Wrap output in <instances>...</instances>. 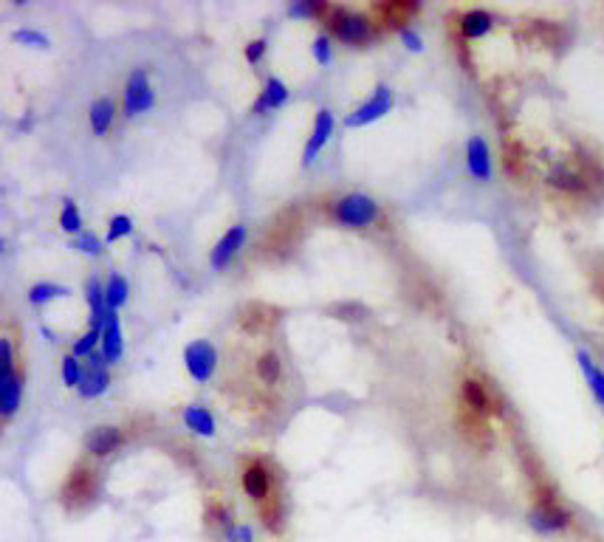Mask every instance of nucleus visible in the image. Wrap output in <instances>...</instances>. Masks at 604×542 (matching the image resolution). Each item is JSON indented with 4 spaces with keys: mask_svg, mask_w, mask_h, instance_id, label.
Listing matches in <instances>:
<instances>
[{
    "mask_svg": "<svg viewBox=\"0 0 604 542\" xmlns=\"http://www.w3.org/2000/svg\"><path fill=\"white\" fill-rule=\"evenodd\" d=\"M571 523V511L565 509L557 497H537V503L528 509V526L540 537H557L562 531H568Z\"/></svg>",
    "mask_w": 604,
    "mask_h": 542,
    "instance_id": "obj_1",
    "label": "nucleus"
},
{
    "mask_svg": "<svg viewBox=\"0 0 604 542\" xmlns=\"http://www.w3.org/2000/svg\"><path fill=\"white\" fill-rule=\"evenodd\" d=\"M379 215H382L379 204L370 195H365V192H348L345 198H339L334 204L336 221L345 226H356V229L376 224Z\"/></svg>",
    "mask_w": 604,
    "mask_h": 542,
    "instance_id": "obj_2",
    "label": "nucleus"
},
{
    "mask_svg": "<svg viewBox=\"0 0 604 542\" xmlns=\"http://www.w3.org/2000/svg\"><path fill=\"white\" fill-rule=\"evenodd\" d=\"M300 212L291 207L286 212H280L269 226V235H266V249L269 252H277V255H286L294 249V243L300 240Z\"/></svg>",
    "mask_w": 604,
    "mask_h": 542,
    "instance_id": "obj_3",
    "label": "nucleus"
},
{
    "mask_svg": "<svg viewBox=\"0 0 604 542\" xmlns=\"http://www.w3.org/2000/svg\"><path fill=\"white\" fill-rule=\"evenodd\" d=\"M328 20L334 26V34L345 43H365L370 40V20L359 12H350L345 6H331Z\"/></svg>",
    "mask_w": 604,
    "mask_h": 542,
    "instance_id": "obj_4",
    "label": "nucleus"
},
{
    "mask_svg": "<svg viewBox=\"0 0 604 542\" xmlns=\"http://www.w3.org/2000/svg\"><path fill=\"white\" fill-rule=\"evenodd\" d=\"M153 102H156V94H153V88H150L147 71H144V68H136L128 77V82H125V94H122L125 116H139V113L150 111Z\"/></svg>",
    "mask_w": 604,
    "mask_h": 542,
    "instance_id": "obj_5",
    "label": "nucleus"
},
{
    "mask_svg": "<svg viewBox=\"0 0 604 542\" xmlns=\"http://www.w3.org/2000/svg\"><path fill=\"white\" fill-rule=\"evenodd\" d=\"M390 108H393V91H390L387 85H379L367 102H362V105L350 113V116H345V128H362V125H370V122L382 119L384 113H390Z\"/></svg>",
    "mask_w": 604,
    "mask_h": 542,
    "instance_id": "obj_6",
    "label": "nucleus"
},
{
    "mask_svg": "<svg viewBox=\"0 0 604 542\" xmlns=\"http://www.w3.org/2000/svg\"><path fill=\"white\" fill-rule=\"evenodd\" d=\"M184 362H187V370L195 382L207 384L215 373V365H218V351L209 345L207 339H195L184 351Z\"/></svg>",
    "mask_w": 604,
    "mask_h": 542,
    "instance_id": "obj_7",
    "label": "nucleus"
},
{
    "mask_svg": "<svg viewBox=\"0 0 604 542\" xmlns=\"http://www.w3.org/2000/svg\"><path fill=\"white\" fill-rule=\"evenodd\" d=\"M94 492H96L94 472H91L88 466H77V469L68 475V480H65L60 500H63L65 509H80V506H85V503L94 497Z\"/></svg>",
    "mask_w": 604,
    "mask_h": 542,
    "instance_id": "obj_8",
    "label": "nucleus"
},
{
    "mask_svg": "<svg viewBox=\"0 0 604 542\" xmlns=\"http://www.w3.org/2000/svg\"><path fill=\"white\" fill-rule=\"evenodd\" d=\"M334 113L328 111V108H319L317 119H314V130H311V136H308V144H305V150H302V164L308 167L311 161L317 159L319 150L328 144V139L334 136Z\"/></svg>",
    "mask_w": 604,
    "mask_h": 542,
    "instance_id": "obj_9",
    "label": "nucleus"
},
{
    "mask_svg": "<svg viewBox=\"0 0 604 542\" xmlns=\"http://www.w3.org/2000/svg\"><path fill=\"white\" fill-rule=\"evenodd\" d=\"M466 170L475 181H489L492 178V150L483 136H472L466 142Z\"/></svg>",
    "mask_w": 604,
    "mask_h": 542,
    "instance_id": "obj_10",
    "label": "nucleus"
},
{
    "mask_svg": "<svg viewBox=\"0 0 604 542\" xmlns=\"http://www.w3.org/2000/svg\"><path fill=\"white\" fill-rule=\"evenodd\" d=\"M105 362H108V359H105L102 353H94V356L88 359V367H85V376H82V384H80L82 399H96V396H102V393L108 390L111 376H108Z\"/></svg>",
    "mask_w": 604,
    "mask_h": 542,
    "instance_id": "obj_11",
    "label": "nucleus"
},
{
    "mask_svg": "<svg viewBox=\"0 0 604 542\" xmlns=\"http://www.w3.org/2000/svg\"><path fill=\"white\" fill-rule=\"evenodd\" d=\"M274 322H277V308L266 303H246L238 314V325L246 334H266Z\"/></svg>",
    "mask_w": 604,
    "mask_h": 542,
    "instance_id": "obj_12",
    "label": "nucleus"
},
{
    "mask_svg": "<svg viewBox=\"0 0 604 542\" xmlns=\"http://www.w3.org/2000/svg\"><path fill=\"white\" fill-rule=\"evenodd\" d=\"M243 243H246V226H232V229L215 243V249H212V255H209V263H212L215 269H226V266L232 263V257L243 249Z\"/></svg>",
    "mask_w": 604,
    "mask_h": 542,
    "instance_id": "obj_13",
    "label": "nucleus"
},
{
    "mask_svg": "<svg viewBox=\"0 0 604 542\" xmlns=\"http://www.w3.org/2000/svg\"><path fill=\"white\" fill-rule=\"evenodd\" d=\"M545 181H548L554 190L571 192V195L588 190V178L582 176L579 170L568 167V164H557V167H551V170H548V176H545Z\"/></svg>",
    "mask_w": 604,
    "mask_h": 542,
    "instance_id": "obj_14",
    "label": "nucleus"
},
{
    "mask_svg": "<svg viewBox=\"0 0 604 542\" xmlns=\"http://www.w3.org/2000/svg\"><path fill=\"white\" fill-rule=\"evenodd\" d=\"M102 356L108 362H116L122 356V325H119V314L116 311H108V319L102 322Z\"/></svg>",
    "mask_w": 604,
    "mask_h": 542,
    "instance_id": "obj_15",
    "label": "nucleus"
},
{
    "mask_svg": "<svg viewBox=\"0 0 604 542\" xmlns=\"http://www.w3.org/2000/svg\"><path fill=\"white\" fill-rule=\"evenodd\" d=\"M243 492L252 497V500H257V503H266V500H269L271 483L269 472H266L263 463H252V466L246 469V475H243Z\"/></svg>",
    "mask_w": 604,
    "mask_h": 542,
    "instance_id": "obj_16",
    "label": "nucleus"
},
{
    "mask_svg": "<svg viewBox=\"0 0 604 542\" xmlns=\"http://www.w3.org/2000/svg\"><path fill=\"white\" fill-rule=\"evenodd\" d=\"M494 29V15L486 9H469L461 15V34L466 40H480Z\"/></svg>",
    "mask_w": 604,
    "mask_h": 542,
    "instance_id": "obj_17",
    "label": "nucleus"
},
{
    "mask_svg": "<svg viewBox=\"0 0 604 542\" xmlns=\"http://www.w3.org/2000/svg\"><path fill=\"white\" fill-rule=\"evenodd\" d=\"M20 407V376L15 370L0 373V413L3 418H12Z\"/></svg>",
    "mask_w": 604,
    "mask_h": 542,
    "instance_id": "obj_18",
    "label": "nucleus"
},
{
    "mask_svg": "<svg viewBox=\"0 0 604 542\" xmlns=\"http://www.w3.org/2000/svg\"><path fill=\"white\" fill-rule=\"evenodd\" d=\"M576 362H579L582 373H585V382H588L593 399L599 401V407L604 410V370L593 362V356L588 351L576 353Z\"/></svg>",
    "mask_w": 604,
    "mask_h": 542,
    "instance_id": "obj_19",
    "label": "nucleus"
},
{
    "mask_svg": "<svg viewBox=\"0 0 604 542\" xmlns=\"http://www.w3.org/2000/svg\"><path fill=\"white\" fill-rule=\"evenodd\" d=\"M85 447H88L91 455H111L113 449L122 447V432L116 430V427H96V430L88 435Z\"/></svg>",
    "mask_w": 604,
    "mask_h": 542,
    "instance_id": "obj_20",
    "label": "nucleus"
},
{
    "mask_svg": "<svg viewBox=\"0 0 604 542\" xmlns=\"http://www.w3.org/2000/svg\"><path fill=\"white\" fill-rule=\"evenodd\" d=\"M461 396H463V407H466L469 413L480 415V418L489 413V393H486V387H483L480 382L466 379V382L461 384Z\"/></svg>",
    "mask_w": 604,
    "mask_h": 542,
    "instance_id": "obj_21",
    "label": "nucleus"
},
{
    "mask_svg": "<svg viewBox=\"0 0 604 542\" xmlns=\"http://www.w3.org/2000/svg\"><path fill=\"white\" fill-rule=\"evenodd\" d=\"M113 116H116V102L111 96H99L91 105V128H94L96 136H105L111 130Z\"/></svg>",
    "mask_w": 604,
    "mask_h": 542,
    "instance_id": "obj_22",
    "label": "nucleus"
},
{
    "mask_svg": "<svg viewBox=\"0 0 604 542\" xmlns=\"http://www.w3.org/2000/svg\"><path fill=\"white\" fill-rule=\"evenodd\" d=\"M286 99H288L286 85L277 80V77H269V80H266V88H263V94L257 96L255 113L269 111V108H280V105H283Z\"/></svg>",
    "mask_w": 604,
    "mask_h": 542,
    "instance_id": "obj_23",
    "label": "nucleus"
},
{
    "mask_svg": "<svg viewBox=\"0 0 604 542\" xmlns=\"http://www.w3.org/2000/svg\"><path fill=\"white\" fill-rule=\"evenodd\" d=\"M184 424H187L192 432L204 435V438H212V435H215V418H212V413H209L207 407H187V410H184Z\"/></svg>",
    "mask_w": 604,
    "mask_h": 542,
    "instance_id": "obj_24",
    "label": "nucleus"
},
{
    "mask_svg": "<svg viewBox=\"0 0 604 542\" xmlns=\"http://www.w3.org/2000/svg\"><path fill=\"white\" fill-rule=\"evenodd\" d=\"M128 294H130L128 280H125L119 271H113L111 277H108V286H105V303H108V311H119L122 305L128 303Z\"/></svg>",
    "mask_w": 604,
    "mask_h": 542,
    "instance_id": "obj_25",
    "label": "nucleus"
},
{
    "mask_svg": "<svg viewBox=\"0 0 604 542\" xmlns=\"http://www.w3.org/2000/svg\"><path fill=\"white\" fill-rule=\"evenodd\" d=\"M373 12L382 17L387 26H398L407 20V15L418 12V6L415 3H379V6H373Z\"/></svg>",
    "mask_w": 604,
    "mask_h": 542,
    "instance_id": "obj_26",
    "label": "nucleus"
},
{
    "mask_svg": "<svg viewBox=\"0 0 604 542\" xmlns=\"http://www.w3.org/2000/svg\"><path fill=\"white\" fill-rule=\"evenodd\" d=\"M257 376L263 379V384H274L280 379V359H277V353H263L257 359Z\"/></svg>",
    "mask_w": 604,
    "mask_h": 542,
    "instance_id": "obj_27",
    "label": "nucleus"
},
{
    "mask_svg": "<svg viewBox=\"0 0 604 542\" xmlns=\"http://www.w3.org/2000/svg\"><path fill=\"white\" fill-rule=\"evenodd\" d=\"M96 345H102V331L99 328H91V331H85V334L74 342V356L77 359H91L96 351Z\"/></svg>",
    "mask_w": 604,
    "mask_h": 542,
    "instance_id": "obj_28",
    "label": "nucleus"
},
{
    "mask_svg": "<svg viewBox=\"0 0 604 542\" xmlns=\"http://www.w3.org/2000/svg\"><path fill=\"white\" fill-rule=\"evenodd\" d=\"M60 226H63L65 232H71V235H77L82 232V215L77 204L71 201V198H65L63 201V212H60Z\"/></svg>",
    "mask_w": 604,
    "mask_h": 542,
    "instance_id": "obj_29",
    "label": "nucleus"
},
{
    "mask_svg": "<svg viewBox=\"0 0 604 542\" xmlns=\"http://www.w3.org/2000/svg\"><path fill=\"white\" fill-rule=\"evenodd\" d=\"M63 294H68V288L65 286H54V283H37V286H32V291H29V303L43 305V303H48V300H54V297H63Z\"/></svg>",
    "mask_w": 604,
    "mask_h": 542,
    "instance_id": "obj_30",
    "label": "nucleus"
},
{
    "mask_svg": "<svg viewBox=\"0 0 604 542\" xmlns=\"http://www.w3.org/2000/svg\"><path fill=\"white\" fill-rule=\"evenodd\" d=\"M82 376H85V370H82V362L71 353V356H65L63 359V382L68 387H80Z\"/></svg>",
    "mask_w": 604,
    "mask_h": 542,
    "instance_id": "obj_31",
    "label": "nucleus"
},
{
    "mask_svg": "<svg viewBox=\"0 0 604 542\" xmlns=\"http://www.w3.org/2000/svg\"><path fill=\"white\" fill-rule=\"evenodd\" d=\"M130 232H133V221H130L128 215H113L111 226H108V235H105V240H108V243H113V240L128 238Z\"/></svg>",
    "mask_w": 604,
    "mask_h": 542,
    "instance_id": "obj_32",
    "label": "nucleus"
},
{
    "mask_svg": "<svg viewBox=\"0 0 604 542\" xmlns=\"http://www.w3.org/2000/svg\"><path fill=\"white\" fill-rule=\"evenodd\" d=\"M12 40H15V43H26V46H40V48L51 46L46 34L34 32V29H17V32L12 34Z\"/></svg>",
    "mask_w": 604,
    "mask_h": 542,
    "instance_id": "obj_33",
    "label": "nucleus"
},
{
    "mask_svg": "<svg viewBox=\"0 0 604 542\" xmlns=\"http://www.w3.org/2000/svg\"><path fill=\"white\" fill-rule=\"evenodd\" d=\"M319 12H328V6L325 3H317V0H300V3H294L291 6V15L294 17H314Z\"/></svg>",
    "mask_w": 604,
    "mask_h": 542,
    "instance_id": "obj_34",
    "label": "nucleus"
},
{
    "mask_svg": "<svg viewBox=\"0 0 604 542\" xmlns=\"http://www.w3.org/2000/svg\"><path fill=\"white\" fill-rule=\"evenodd\" d=\"M314 57H317L319 65L331 63V37L328 34H319L314 40Z\"/></svg>",
    "mask_w": 604,
    "mask_h": 542,
    "instance_id": "obj_35",
    "label": "nucleus"
},
{
    "mask_svg": "<svg viewBox=\"0 0 604 542\" xmlns=\"http://www.w3.org/2000/svg\"><path fill=\"white\" fill-rule=\"evenodd\" d=\"M77 249H82L85 255H99V252H102V243H99V238L91 235V232H82L80 240H77Z\"/></svg>",
    "mask_w": 604,
    "mask_h": 542,
    "instance_id": "obj_36",
    "label": "nucleus"
},
{
    "mask_svg": "<svg viewBox=\"0 0 604 542\" xmlns=\"http://www.w3.org/2000/svg\"><path fill=\"white\" fill-rule=\"evenodd\" d=\"M260 514H263V520H266V526H269L271 531H277V528H280V503H271V506L263 503Z\"/></svg>",
    "mask_w": 604,
    "mask_h": 542,
    "instance_id": "obj_37",
    "label": "nucleus"
},
{
    "mask_svg": "<svg viewBox=\"0 0 604 542\" xmlns=\"http://www.w3.org/2000/svg\"><path fill=\"white\" fill-rule=\"evenodd\" d=\"M12 342L9 339H0V373H9L12 370Z\"/></svg>",
    "mask_w": 604,
    "mask_h": 542,
    "instance_id": "obj_38",
    "label": "nucleus"
},
{
    "mask_svg": "<svg viewBox=\"0 0 604 542\" xmlns=\"http://www.w3.org/2000/svg\"><path fill=\"white\" fill-rule=\"evenodd\" d=\"M401 40H404V46L410 48V51H421V48H424L421 34H415L413 29H401Z\"/></svg>",
    "mask_w": 604,
    "mask_h": 542,
    "instance_id": "obj_39",
    "label": "nucleus"
},
{
    "mask_svg": "<svg viewBox=\"0 0 604 542\" xmlns=\"http://www.w3.org/2000/svg\"><path fill=\"white\" fill-rule=\"evenodd\" d=\"M263 51H266V40L260 37V40H252L249 46H246V60L249 63H257L260 57H263Z\"/></svg>",
    "mask_w": 604,
    "mask_h": 542,
    "instance_id": "obj_40",
    "label": "nucleus"
},
{
    "mask_svg": "<svg viewBox=\"0 0 604 542\" xmlns=\"http://www.w3.org/2000/svg\"><path fill=\"white\" fill-rule=\"evenodd\" d=\"M229 540L232 542H252V531L246 526H232L229 528Z\"/></svg>",
    "mask_w": 604,
    "mask_h": 542,
    "instance_id": "obj_41",
    "label": "nucleus"
}]
</instances>
